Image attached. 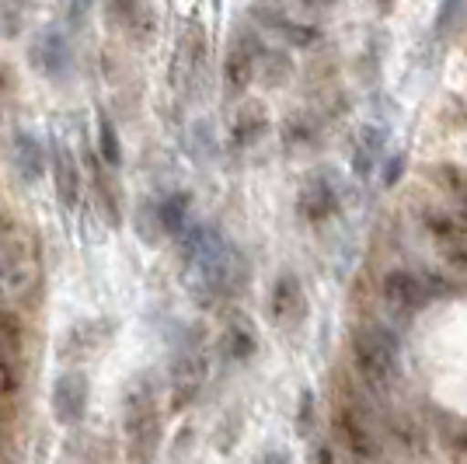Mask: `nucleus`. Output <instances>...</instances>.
<instances>
[{"instance_id":"nucleus-1","label":"nucleus","mask_w":467,"mask_h":464,"mask_svg":"<svg viewBox=\"0 0 467 464\" xmlns=\"http://www.w3.org/2000/svg\"><path fill=\"white\" fill-rule=\"evenodd\" d=\"M192 272V293H199L202 304H220L234 293L244 290L248 283V258L244 252L234 245V241H223L206 262H199Z\"/></svg>"},{"instance_id":"nucleus-2","label":"nucleus","mask_w":467,"mask_h":464,"mask_svg":"<svg viewBox=\"0 0 467 464\" xmlns=\"http://www.w3.org/2000/svg\"><path fill=\"white\" fill-rule=\"evenodd\" d=\"M352 364L370 391H388L398 374V339L380 325L352 332Z\"/></svg>"},{"instance_id":"nucleus-3","label":"nucleus","mask_w":467,"mask_h":464,"mask_svg":"<svg viewBox=\"0 0 467 464\" xmlns=\"http://www.w3.org/2000/svg\"><path fill=\"white\" fill-rule=\"evenodd\" d=\"M28 63L36 67V74L49 80H63L70 78V67H74V49H70V39L63 28H53L46 25L39 28L32 42H28Z\"/></svg>"},{"instance_id":"nucleus-4","label":"nucleus","mask_w":467,"mask_h":464,"mask_svg":"<svg viewBox=\"0 0 467 464\" xmlns=\"http://www.w3.org/2000/svg\"><path fill=\"white\" fill-rule=\"evenodd\" d=\"M126 433H130L137 461H150L157 450V437H161V419H157L150 387H143V391L137 387L130 395V402H126Z\"/></svg>"},{"instance_id":"nucleus-5","label":"nucleus","mask_w":467,"mask_h":464,"mask_svg":"<svg viewBox=\"0 0 467 464\" xmlns=\"http://www.w3.org/2000/svg\"><path fill=\"white\" fill-rule=\"evenodd\" d=\"M262 39L254 32H244L237 28L231 39V49H227V59H223V88L231 95H244L252 88V80L258 78V57H262Z\"/></svg>"},{"instance_id":"nucleus-6","label":"nucleus","mask_w":467,"mask_h":464,"mask_svg":"<svg viewBox=\"0 0 467 464\" xmlns=\"http://www.w3.org/2000/svg\"><path fill=\"white\" fill-rule=\"evenodd\" d=\"M206 356L195 349H182L171 364V398L168 406L171 412H185L199 398V391L206 385Z\"/></svg>"},{"instance_id":"nucleus-7","label":"nucleus","mask_w":467,"mask_h":464,"mask_svg":"<svg viewBox=\"0 0 467 464\" xmlns=\"http://www.w3.org/2000/svg\"><path fill=\"white\" fill-rule=\"evenodd\" d=\"M338 206H342V195H338V185H335V178L328 172H314L304 178L300 195H296V210H300L304 220L321 224V220L335 216Z\"/></svg>"},{"instance_id":"nucleus-8","label":"nucleus","mask_w":467,"mask_h":464,"mask_svg":"<svg viewBox=\"0 0 467 464\" xmlns=\"http://www.w3.org/2000/svg\"><path fill=\"white\" fill-rule=\"evenodd\" d=\"M109 21H116L137 46H150L157 36V18L150 0H109Z\"/></svg>"},{"instance_id":"nucleus-9","label":"nucleus","mask_w":467,"mask_h":464,"mask_svg":"<svg viewBox=\"0 0 467 464\" xmlns=\"http://www.w3.org/2000/svg\"><path fill=\"white\" fill-rule=\"evenodd\" d=\"M49 168H53V185H57L59 203L67 210H74L80 203V168L74 151L63 140H53V147H49Z\"/></svg>"},{"instance_id":"nucleus-10","label":"nucleus","mask_w":467,"mask_h":464,"mask_svg":"<svg viewBox=\"0 0 467 464\" xmlns=\"http://www.w3.org/2000/svg\"><path fill=\"white\" fill-rule=\"evenodd\" d=\"M335 429H338L342 444L352 450V458H359V461H377V458H380V444H377V437H373L370 426L363 423V416H359L352 406L338 408V416H335Z\"/></svg>"},{"instance_id":"nucleus-11","label":"nucleus","mask_w":467,"mask_h":464,"mask_svg":"<svg viewBox=\"0 0 467 464\" xmlns=\"http://www.w3.org/2000/svg\"><path fill=\"white\" fill-rule=\"evenodd\" d=\"M88 408V377L84 374H63L53 385V416L59 423L74 426L84 419Z\"/></svg>"},{"instance_id":"nucleus-12","label":"nucleus","mask_w":467,"mask_h":464,"mask_svg":"<svg viewBox=\"0 0 467 464\" xmlns=\"http://www.w3.org/2000/svg\"><path fill=\"white\" fill-rule=\"evenodd\" d=\"M252 18L262 25V28H269L275 32L279 39H286L290 46H300V49H311L321 42V28L317 25H307V21H293L286 18L283 11H273V7H254Z\"/></svg>"},{"instance_id":"nucleus-13","label":"nucleus","mask_w":467,"mask_h":464,"mask_svg":"<svg viewBox=\"0 0 467 464\" xmlns=\"http://www.w3.org/2000/svg\"><path fill=\"white\" fill-rule=\"evenodd\" d=\"M432 297L422 276H415L409 269H394L384 276V301L398 311H419L426 308V301Z\"/></svg>"},{"instance_id":"nucleus-14","label":"nucleus","mask_w":467,"mask_h":464,"mask_svg":"<svg viewBox=\"0 0 467 464\" xmlns=\"http://www.w3.org/2000/svg\"><path fill=\"white\" fill-rule=\"evenodd\" d=\"M269 122H273V119H269L265 101H244L231 122V147L234 151H248V147H254L262 136L269 133Z\"/></svg>"},{"instance_id":"nucleus-15","label":"nucleus","mask_w":467,"mask_h":464,"mask_svg":"<svg viewBox=\"0 0 467 464\" xmlns=\"http://www.w3.org/2000/svg\"><path fill=\"white\" fill-rule=\"evenodd\" d=\"M220 349L231 356L234 364H244V360H252L254 349H258V335H254V325H252V318H248V314H241V311H231V314L223 318Z\"/></svg>"},{"instance_id":"nucleus-16","label":"nucleus","mask_w":467,"mask_h":464,"mask_svg":"<svg viewBox=\"0 0 467 464\" xmlns=\"http://www.w3.org/2000/svg\"><path fill=\"white\" fill-rule=\"evenodd\" d=\"M269 311L279 325H293L304 318L307 311V301H304V287L293 272H283L279 279L273 283V297H269Z\"/></svg>"},{"instance_id":"nucleus-17","label":"nucleus","mask_w":467,"mask_h":464,"mask_svg":"<svg viewBox=\"0 0 467 464\" xmlns=\"http://www.w3.org/2000/svg\"><path fill=\"white\" fill-rule=\"evenodd\" d=\"M175 63H178V70H175L178 84H185L192 74L202 70V63H206V28H202L199 21H189V25H185V36H182Z\"/></svg>"},{"instance_id":"nucleus-18","label":"nucleus","mask_w":467,"mask_h":464,"mask_svg":"<svg viewBox=\"0 0 467 464\" xmlns=\"http://www.w3.org/2000/svg\"><path fill=\"white\" fill-rule=\"evenodd\" d=\"M11 161H15V172H18L21 182H39L42 174H46V151H42V143L36 140L32 133H25L18 130L15 133V143H11Z\"/></svg>"},{"instance_id":"nucleus-19","label":"nucleus","mask_w":467,"mask_h":464,"mask_svg":"<svg viewBox=\"0 0 467 464\" xmlns=\"http://www.w3.org/2000/svg\"><path fill=\"white\" fill-rule=\"evenodd\" d=\"M189 213H192V195L189 193H168L154 206L157 231L171 234V237H182V234L189 231Z\"/></svg>"},{"instance_id":"nucleus-20","label":"nucleus","mask_w":467,"mask_h":464,"mask_svg":"<svg viewBox=\"0 0 467 464\" xmlns=\"http://www.w3.org/2000/svg\"><path fill=\"white\" fill-rule=\"evenodd\" d=\"M384 133L377 126H363L359 136H356V147H352V174L356 178H370L384 157Z\"/></svg>"},{"instance_id":"nucleus-21","label":"nucleus","mask_w":467,"mask_h":464,"mask_svg":"<svg viewBox=\"0 0 467 464\" xmlns=\"http://www.w3.org/2000/svg\"><path fill=\"white\" fill-rule=\"evenodd\" d=\"M317 140H321V126L311 116H304V112L286 116V122H283V143L290 151H311Z\"/></svg>"},{"instance_id":"nucleus-22","label":"nucleus","mask_w":467,"mask_h":464,"mask_svg":"<svg viewBox=\"0 0 467 464\" xmlns=\"http://www.w3.org/2000/svg\"><path fill=\"white\" fill-rule=\"evenodd\" d=\"M98 154H101V164H109V168L122 164V140L105 109H98Z\"/></svg>"},{"instance_id":"nucleus-23","label":"nucleus","mask_w":467,"mask_h":464,"mask_svg":"<svg viewBox=\"0 0 467 464\" xmlns=\"http://www.w3.org/2000/svg\"><path fill=\"white\" fill-rule=\"evenodd\" d=\"M293 74V59L283 53V49H262V57H258V78L265 80L269 88H279V84H286Z\"/></svg>"},{"instance_id":"nucleus-24","label":"nucleus","mask_w":467,"mask_h":464,"mask_svg":"<svg viewBox=\"0 0 467 464\" xmlns=\"http://www.w3.org/2000/svg\"><path fill=\"white\" fill-rule=\"evenodd\" d=\"M88 168H91V185H95L98 199H101V210H105V216H109L112 224H119V195H116V189H112V178L105 174L101 161L91 154H88Z\"/></svg>"},{"instance_id":"nucleus-25","label":"nucleus","mask_w":467,"mask_h":464,"mask_svg":"<svg viewBox=\"0 0 467 464\" xmlns=\"http://www.w3.org/2000/svg\"><path fill=\"white\" fill-rule=\"evenodd\" d=\"M25 283V262H21V252L15 245L0 241V293L18 290Z\"/></svg>"},{"instance_id":"nucleus-26","label":"nucleus","mask_w":467,"mask_h":464,"mask_svg":"<svg viewBox=\"0 0 467 464\" xmlns=\"http://www.w3.org/2000/svg\"><path fill=\"white\" fill-rule=\"evenodd\" d=\"M422 220H426V231L432 234L436 241H447V245H453V241L467 237L464 227H461V220H457V216H450V213H443V210H429Z\"/></svg>"},{"instance_id":"nucleus-27","label":"nucleus","mask_w":467,"mask_h":464,"mask_svg":"<svg viewBox=\"0 0 467 464\" xmlns=\"http://www.w3.org/2000/svg\"><path fill=\"white\" fill-rule=\"evenodd\" d=\"M32 0H0V32L4 36H18L25 25V11Z\"/></svg>"},{"instance_id":"nucleus-28","label":"nucleus","mask_w":467,"mask_h":464,"mask_svg":"<svg viewBox=\"0 0 467 464\" xmlns=\"http://www.w3.org/2000/svg\"><path fill=\"white\" fill-rule=\"evenodd\" d=\"M436 174H440V182H443V185H447L457 199H464V195H467V174L461 172L457 164H440V168H436Z\"/></svg>"},{"instance_id":"nucleus-29","label":"nucleus","mask_w":467,"mask_h":464,"mask_svg":"<svg viewBox=\"0 0 467 464\" xmlns=\"http://www.w3.org/2000/svg\"><path fill=\"white\" fill-rule=\"evenodd\" d=\"M98 0H63V18H67V25L70 28H80L84 21H88V15L95 11Z\"/></svg>"},{"instance_id":"nucleus-30","label":"nucleus","mask_w":467,"mask_h":464,"mask_svg":"<svg viewBox=\"0 0 467 464\" xmlns=\"http://www.w3.org/2000/svg\"><path fill=\"white\" fill-rule=\"evenodd\" d=\"M467 0H440V15H436V32H450L453 21L461 18Z\"/></svg>"},{"instance_id":"nucleus-31","label":"nucleus","mask_w":467,"mask_h":464,"mask_svg":"<svg viewBox=\"0 0 467 464\" xmlns=\"http://www.w3.org/2000/svg\"><path fill=\"white\" fill-rule=\"evenodd\" d=\"M18 391V370L11 360H0V398H11Z\"/></svg>"},{"instance_id":"nucleus-32","label":"nucleus","mask_w":467,"mask_h":464,"mask_svg":"<svg viewBox=\"0 0 467 464\" xmlns=\"http://www.w3.org/2000/svg\"><path fill=\"white\" fill-rule=\"evenodd\" d=\"M405 164H409V157H405V154H394L388 164H384V185H388V189L401 182V174H405Z\"/></svg>"},{"instance_id":"nucleus-33","label":"nucleus","mask_w":467,"mask_h":464,"mask_svg":"<svg viewBox=\"0 0 467 464\" xmlns=\"http://www.w3.org/2000/svg\"><path fill=\"white\" fill-rule=\"evenodd\" d=\"M311 416H314V395L304 391V395H300V426L311 423Z\"/></svg>"},{"instance_id":"nucleus-34","label":"nucleus","mask_w":467,"mask_h":464,"mask_svg":"<svg viewBox=\"0 0 467 464\" xmlns=\"http://www.w3.org/2000/svg\"><path fill=\"white\" fill-rule=\"evenodd\" d=\"M447 258H450V266H457V269H464L467 272V248H461V245H453L447 252Z\"/></svg>"},{"instance_id":"nucleus-35","label":"nucleus","mask_w":467,"mask_h":464,"mask_svg":"<svg viewBox=\"0 0 467 464\" xmlns=\"http://www.w3.org/2000/svg\"><path fill=\"white\" fill-rule=\"evenodd\" d=\"M258 464H290V454L286 450H269Z\"/></svg>"},{"instance_id":"nucleus-36","label":"nucleus","mask_w":467,"mask_h":464,"mask_svg":"<svg viewBox=\"0 0 467 464\" xmlns=\"http://www.w3.org/2000/svg\"><path fill=\"white\" fill-rule=\"evenodd\" d=\"M317 464H338V458H335V450L328 444L317 447Z\"/></svg>"},{"instance_id":"nucleus-37","label":"nucleus","mask_w":467,"mask_h":464,"mask_svg":"<svg viewBox=\"0 0 467 464\" xmlns=\"http://www.w3.org/2000/svg\"><path fill=\"white\" fill-rule=\"evenodd\" d=\"M307 11H328V7H335L338 0H300Z\"/></svg>"},{"instance_id":"nucleus-38","label":"nucleus","mask_w":467,"mask_h":464,"mask_svg":"<svg viewBox=\"0 0 467 464\" xmlns=\"http://www.w3.org/2000/svg\"><path fill=\"white\" fill-rule=\"evenodd\" d=\"M373 4H377L380 11H390V7H394V0H373Z\"/></svg>"},{"instance_id":"nucleus-39","label":"nucleus","mask_w":467,"mask_h":464,"mask_svg":"<svg viewBox=\"0 0 467 464\" xmlns=\"http://www.w3.org/2000/svg\"><path fill=\"white\" fill-rule=\"evenodd\" d=\"M213 4H220V0H213Z\"/></svg>"}]
</instances>
